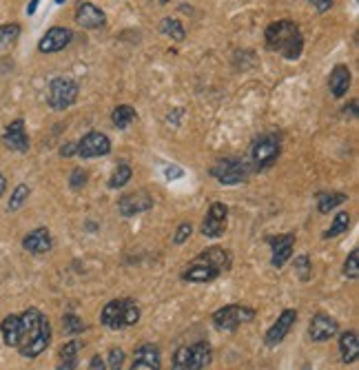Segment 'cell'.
Returning <instances> with one entry per match:
<instances>
[{
    "mask_svg": "<svg viewBox=\"0 0 359 370\" xmlns=\"http://www.w3.org/2000/svg\"><path fill=\"white\" fill-rule=\"evenodd\" d=\"M135 109L129 107V105H120V107H115L113 113H111V118H113V124L118 126V129H126L133 120H135Z\"/></svg>",
    "mask_w": 359,
    "mask_h": 370,
    "instance_id": "26",
    "label": "cell"
},
{
    "mask_svg": "<svg viewBox=\"0 0 359 370\" xmlns=\"http://www.w3.org/2000/svg\"><path fill=\"white\" fill-rule=\"evenodd\" d=\"M266 244L273 249V260L271 264L275 269H281L291 258H293V244H295V235L284 233V235H275V237H266Z\"/></svg>",
    "mask_w": 359,
    "mask_h": 370,
    "instance_id": "14",
    "label": "cell"
},
{
    "mask_svg": "<svg viewBox=\"0 0 359 370\" xmlns=\"http://www.w3.org/2000/svg\"><path fill=\"white\" fill-rule=\"evenodd\" d=\"M344 275L349 277V279H357L359 277V251L357 249H353L349 258H346V262H344Z\"/></svg>",
    "mask_w": 359,
    "mask_h": 370,
    "instance_id": "33",
    "label": "cell"
},
{
    "mask_svg": "<svg viewBox=\"0 0 359 370\" xmlns=\"http://www.w3.org/2000/svg\"><path fill=\"white\" fill-rule=\"evenodd\" d=\"M38 5H41V0H31V3L27 5V16H34V14H36Z\"/></svg>",
    "mask_w": 359,
    "mask_h": 370,
    "instance_id": "44",
    "label": "cell"
},
{
    "mask_svg": "<svg viewBox=\"0 0 359 370\" xmlns=\"http://www.w3.org/2000/svg\"><path fill=\"white\" fill-rule=\"evenodd\" d=\"M3 142L7 149L16 151V153H27L29 151V135L24 131V120L16 118L14 122L7 124V129L3 133Z\"/></svg>",
    "mask_w": 359,
    "mask_h": 370,
    "instance_id": "11",
    "label": "cell"
},
{
    "mask_svg": "<svg viewBox=\"0 0 359 370\" xmlns=\"http://www.w3.org/2000/svg\"><path fill=\"white\" fill-rule=\"evenodd\" d=\"M51 341V324L38 309H27L16 322V350L22 357H38Z\"/></svg>",
    "mask_w": 359,
    "mask_h": 370,
    "instance_id": "1",
    "label": "cell"
},
{
    "mask_svg": "<svg viewBox=\"0 0 359 370\" xmlns=\"http://www.w3.org/2000/svg\"><path fill=\"white\" fill-rule=\"evenodd\" d=\"M60 156L62 158H71V156H78V142H69L60 149Z\"/></svg>",
    "mask_w": 359,
    "mask_h": 370,
    "instance_id": "40",
    "label": "cell"
},
{
    "mask_svg": "<svg viewBox=\"0 0 359 370\" xmlns=\"http://www.w3.org/2000/svg\"><path fill=\"white\" fill-rule=\"evenodd\" d=\"M164 175L169 177V180H173V177H182L184 171H182V169H177V167H166V169H164Z\"/></svg>",
    "mask_w": 359,
    "mask_h": 370,
    "instance_id": "42",
    "label": "cell"
},
{
    "mask_svg": "<svg viewBox=\"0 0 359 370\" xmlns=\"http://www.w3.org/2000/svg\"><path fill=\"white\" fill-rule=\"evenodd\" d=\"M56 370H75V364H65V362H60V366Z\"/></svg>",
    "mask_w": 359,
    "mask_h": 370,
    "instance_id": "46",
    "label": "cell"
},
{
    "mask_svg": "<svg viewBox=\"0 0 359 370\" xmlns=\"http://www.w3.org/2000/svg\"><path fill=\"white\" fill-rule=\"evenodd\" d=\"M87 180H89V173H87L85 169H73V173H71V177H69V186H71L73 191H80V188H85Z\"/></svg>",
    "mask_w": 359,
    "mask_h": 370,
    "instance_id": "37",
    "label": "cell"
},
{
    "mask_svg": "<svg viewBox=\"0 0 359 370\" xmlns=\"http://www.w3.org/2000/svg\"><path fill=\"white\" fill-rule=\"evenodd\" d=\"M279 151H281V142H279V135L277 133H266V135L258 138L253 142V147H251V162H253V167L258 169V171L268 169L279 158Z\"/></svg>",
    "mask_w": 359,
    "mask_h": 370,
    "instance_id": "4",
    "label": "cell"
},
{
    "mask_svg": "<svg viewBox=\"0 0 359 370\" xmlns=\"http://www.w3.org/2000/svg\"><path fill=\"white\" fill-rule=\"evenodd\" d=\"M266 45L286 60H298L304 51V36L293 20H277L266 27Z\"/></svg>",
    "mask_w": 359,
    "mask_h": 370,
    "instance_id": "2",
    "label": "cell"
},
{
    "mask_svg": "<svg viewBox=\"0 0 359 370\" xmlns=\"http://www.w3.org/2000/svg\"><path fill=\"white\" fill-rule=\"evenodd\" d=\"M339 355L344 364H355L359 357V341L355 330H346L339 337Z\"/></svg>",
    "mask_w": 359,
    "mask_h": 370,
    "instance_id": "22",
    "label": "cell"
},
{
    "mask_svg": "<svg viewBox=\"0 0 359 370\" xmlns=\"http://www.w3.org/2000/svg\"><path fill=\"white\" fill-rule=\"evenodd\" d=\"M295 275H298L302 282H311L313 277V264L309 255H298L295 258Z\"/></svg>",
    "mask_w": 359,
    "mask_h": 370,
    "instance_id": "30",
    "label": "cell"
},
{
    "mask_svg": "<svg viewBox=\"0 0 359 370\" xmlns=\"http://www.w3.org/2000/svg\"><path fill=\"white\" fill-rule=\"evenodd\" d=\"M160 31L164 36H169L173 43H182L184 40V36H186V29H184V24L175 20V18H164L160 22Z\"/></svg>",
    "mask_w": 359,
    "mask_h": 370,
    "instance_id": "25",
    "label": "cell"
},
{
    "mask_svg": "<svg viewBox=\"0 0 359 370\" xmlns=\"http://www.w3.org/2000/svg\"><path fill=\"white\" fill-rule=\"evenodd\" d=\"M51 246H54V239H51V233L47 228H36V231L24 235L22 239V249L34 255H45L51 251Z\"/></svg>",
    "mask_w": 359,
    "mask_h": 370,
    "instance_id": "19",
    "label": "cell"
},
{
    "mask_svg": "<svg viewBox=\"0 0 359 370\" xmlns=\"http://www.w3.org/2000/svg\"><path fill=\"white\" fill-rule=\"evenodd\" d=\"M189 346H180L173 355V366L171 370H191L189 368Z\"/></svg>",
    "mask_w": 359,
    "mask_h": 370,
    "instance_id": "35",
    "label": "cell"
},
{
    "mask_svg": "<svg viewBox=\"0 0 359 370\" xmlns=\"http://www.w3.org/2000/svg\"><path fill=\"white\" fill-rule=\"evenodd\" d=\"M78 353H80V343L67 341L65 346L60 348V360L65 364H78Z\"/></svg>",
    "mask_w": 359,
    "mask_h": 370,
    "instance_id": "34",
    "label": "cell"
},
{
    "mask_svg": "<svg viewBox=\"0 0 359 370\" xmlns=\"http://www.w3.org/2000/svg\"><path fill=\"white\" fill-rule=\"evenodd\" d=\"M337 322L328 317L326 313H317L313 320H311V326H309V335L313 341H328L330 337L337 335Z\"/></svg>",
    "mask_w": 359,
    "mask_h": 370,
    "instance_id": "18",
    "label": "cell"
},
{
    "mask_svg": "<svg viewBox=\"0 0 359 370\" xmlns=\"http://www.w3.org/2000/svg\"><path fill=\"white\" fill-rule=\"evenodd\" d=\"M131 175H133V171H131L129 164H118V167H115V171H113V175L109 177V188L124 186L126 182L131 180Z\"/></svg>",
    "mask_w": 359,
    "mask_h": 370,
    "instance_id": "29",
    "label": "cell"
},
{
    "mask_svg": "<svg viewBox=\"0 0 359 370\" xmlns=\"http://www.w3.org/2000/svg\"><path fill=\"white\" fill-rule=\"evenodd\" d=\"M200 258H204L207 262H211L220 273H224V271L230 269V253L224 251V249H220V246H211V249H207V251H202Z\"/></svg>",
    "mask_w": 359,
    "mask_h": 370,
    "instance_id": "23",
    "label": "cell"
},
{
    "mask_svg": "<svg viewBox=\"0 0 359 370\" xmlns=\"http://www.w3.org/2000/svg\"><path fill=\"white\" fill-rule=\"evenodd\" d=\"M351 228V215L346 213V211H342V213H337L335 215V220H332V224H330V228L324 233V239H330V237H337V235H342V233H346Z\"/></svg>",
    "mask_w": 359,
    "mask_h": 370,
    "instance_id": "27",
    "label": "cell"
},
{
    "mask_svg": "<svg viewBox=\"0 0 359 370\" xmlns=\"http://www.w3.org/2000/svg\"><path fill=\"white\" fill-rule=\"evenodd\" d=\"M20 36V24L11 22V24H0V51L3 49H9L18 40Z\"/></svg>",
    "mask_w": 359,
    "mask_h": 370,
    "instance_id": "28",
    "label": "cell"
},
{
    "mask_svg": "<svg viewBox=\"0 0 359 370\" xmlns=\"http://www.w3.org/2000/svg\"><path fill=\"white\" fill-rule=\"evenodd\" d=\"M75 22H78L80 27H85V29H100V27H105L107 16L98 5L80 3L78 7H75Z\"/></svg>",
    "mask_w": 359,
    "mask_h": 370,
    "instance_id": "15",
    "label": "cell"
},
{
    "mask_svg": "<svg viewBox=\"0 0 359 370\" xmlns=\"http://www.w3.org/2000/svg\"><path fill=\"white\" fill-rule=\"evenodd\" d=\"M253 320H255V311L251 306L230 304V306H222V309H217L213 313V324L220 330H235L240 324L253 322Z\"/></svg>",
    "mask_w": 359,
    "mask_h": 370,
    "instance_id": "6",
    "label": "cell"
},
{
    "mask_svg": "<svg viewBox=\"0 0 359 370\" xmlns=\"http://www.w3.org/2000/svg\"><path fill=\"white\" fill-rule=\"evenodd\" d=\"M226 218H228V209L226 204L222 202H213L209 211H207V218L202 222V235H207L211 239L224 235L226 231Z\"/></svg>",
    "mask_w": 359,
    "mask_h": 370,
    "instance_id": "8",
    "label": "cell"
},
{
    "mask_svg": "<svg viewBox=\"0 0 359 370\" xmlns=\"http://www.w3.org/2000/svg\"><path fill=\"white\" fill-rule=\"evenodd\" d=\"M211 175L220 184L230 186V184H240V182L247 180V177H249V167L237 158H224L211 169Z\"/></svg>",
    "mask_w": 359,
    "mask_h": 370,
    "instance_id": "7",
    "label": "cell"
},
{
    "mask_svg": "<svg viewBox=\"0 0 359 370\" xmlns=\"http://www.w3.org/2000/svg\"><path fill=\"white\" fill-rule=\"evenodd\" d=\"M328 87H330L332 98H344L346 94H349V89H351V69L346 65H337L335 69L330 71Z\"/></svg>",
    "mask_w": 359,
    "mask_h": 370,
    "instance_id": "20",
    "label": "cell"
},
{
    "mask_svg": "<svg viewBox=\"0 0 359 370\" xmlns=\"http://www.w3.org/2000/svg\"><path fill=\"white\" fill-rule=\"evenodd\" d=\"M344 116H346V118H357V100H353L351 107L344 109Z\"/></svg>",
    "mask_w": 359,
    "mask_h": 370,
    "instance_id": "43",
    "label": "cell"
},
{
    "mask_svg": "<svg viewBox=\"0 0 359 370\" xmlns=\"http://www.w3.org/2000/svg\"><path fill=\"white\" fill-rule=\"evenodd\" d=\"M160 3H162V5H164V3H171V0H160Z\"/></svg>",
    "mask_w": 359,
    "mask_h": 370,
    "instance_id": "48",
    "label": "cell"
},
{
    "mask_svg": "<svg viewBox=\"0 0 359 370\" xmlns=\"http://www.w3.org/2000/svg\"><path fill=\"white\" fill-rule=\"evenodd\" d=\"M122 366H124V350L122 348H111L109 360H107V368L109 370H122Z\"/></svg>",
    "mask_w": 359,
    "mask_h": 370,
    "instance_id": "36",
    "label": "cell"
},
{
    "mask_svg": "<svg viewBox=\"0 0 359 370\" xmlns=\"http://www.w3.org/2000/svg\"><path fill=\"white\" fill-rule=\"evenodd\" d=\"M67 3V0H56V5H65Z\"/></svg>",
    "mask_w": 359,
    "mask_h": 370,
    "instance_id": "47",
    "label": "cell"
},
{
    "mask_svg": "<svg viewBox=\"0 0 359 370\" xmlns=\"http://www.w3.org/2000/svg\"><path fill=\"white\" fill-rule=\"evenodd\" d=\"M295 322H298V311H295V309L281 311L279 317H277V322H275L271 328H268V333H266V346H277V343L288 335V330L295 326Z\"/></svg>",
    "mask_w": 359,
    "mask_h": 370,
    "instance_id": "13",
    "label": "cell"
},
{
    "mask_svg": "<svg viewBox=\"0 0 359 370\" xmlns=\"http://www.w3.org/2000/svg\"><path fill=\"white\" fill-rule=\"evenodd\" d=\"M349 200L346 193H335V191H330V193H319L317 195V211L319 213H330L332 209H337L339 204H344Z\"/></svg>",
    "mask_w": 359,
    "mask_h": 370,
    "instance_id": "24",
    "label": "cell"
},
{
    "mask_svg": "<svg viewBox=\"0 0 359 370\" xmlns=\"http://www.w3.org/2000/svg\"><path fill=\"white\" fill-rule=\"evenodd\" d=\"M162 362H160V350L156 343H142L138 346L133 353V364L129 370H160Z\"/></svg>",
    "mask_w": 359,
    "mask_h": 370,
    "instance_id": "17",
    "label": "cell"
},
{
    "mask_svg": "<svg viewBox=\"0 0 359 370\" xmlns=\"http://www.w3.org/2000/svg\"><path fill=\"white\" fill-rule=\"evenodd\" d=\"M5 188H7V180H5V175L0 173V198H3V193H5Z\"/></svg>",
    "mask_w": 359,
    "mask_h": 370,
    "instance_id": "45",
    "label": "cell"
},
{
    "mask_svg": "<svg viewBox=\"0 0 359 370\" xmlns=\"http://www.w3.org/2000/svg\"><path fill=\"white\" fill-rule=\"evenodd\" d=\"M186 355H189V368L191 370H204L213 360L209 341H198V343H193V346H189Z\"/></svg>",
    "mask_w": 359,
    "mask_h": 370,
    "instance_id": "21",
    "label": "cell"
},
{
    "mask_svg": "<svg viewBox=\"0 0 359 370\" xmlns=\"http://www.w3.org/2000/svg\"><path fill=\"white\" fill-rule=\"evenodd\" d=\"M109 151H111V140L100 131H89L78 142V156L87 160L102 158V156H107Z\"/></svg>",
    "mask_w": 359,
    "mask_h": 370,
    "instance_id": "9",
    "label": "cell"
},
{
    "mask_svg": "<svg viewBox=\"0 0 359 370\" xmlns=\"http://www.w3.org/2000/svg\"><path fill=\"white\" fill-rule=\"evenodd\" d=\"M85 328H87L85 322L80 320V317H75L73 313H67L65 317H62V330H65L67 335H78Z\"/></svg>",
    "mask_w": 359,
    "mask_h": 370,
    "instance_id": "31",
    "label": "cell"
},
{
    "mask_svg": "<svg viewBox=\"0 0 359 370\" xmlns=\"http://www.w3.org/2000/svg\"><path fill=\"white\" fill-rule=\"evenodd\" d=\"M191 233H193V226H191V222H182V224L177 226L173 242H175V244H184V242L191 237Z\"/></svg>",
    "mask_w": 359,
    "mask_h": 370,
    "instance_id": "38",
    "label": "cell"
},
{
    "mask_svg": "<svg viewBox=\"0 0 359 370\" xmlns=\"http://www.w3.org/2000/svg\"><path fill=\"white\" fill-rule=\"evenodd\" d=\"M78 82L71 80V78H54L49 84V96H47V102L51 109L56 111H65L69 109L75 100H78Z\"/></svg>",
    "mask_w": 359,
    "mask_h": 370,
    "instance_id": "5",
    "label": "cell"
},
{
    "mask_svg": "<svg viewBox=\"0 0 359 370\" xmlns=\"http://www.w3.org/2000/svg\"><path fill=\"white\" fill-rule=\"evenodd\" d=\"M153 204L156 202H153V198L147 193V191H133V193H126L120 198L118 211L122 218H135V215L153 209Z\"/></svg>",
    "mask_w": 359,
    "mask_h": 370,
    "instance_id": "10",
    "label": "cell"
},
{
    "mask_svg": "<svg viewBox=\"0 0 359 370\" xmlns=\"http://www.w3.org/2000/svg\"><path fill=\"white\" fill-rule=\"evenodd\" d=\"M73 40V31L67 27H51L38 43V49L43 54H56V51H62L69 43Z\"/></svg>",
    "mask_w": 359,
    "mask_h": 370,
    "instance_id": "12",
    "label": "cell"
},
{
    "mask_svg": "<svg viewBox=\"0 0 359 370\" xmlns=\"http://www.w3.org/2000/svg\"><path fill=\"white\" fill-rule=\"evenodd\" d=\"M309 3L319 11V14H326V11H330V7H332V0H309Z\"/></svg>",
    "mask_w": 359,
    "mask_h": 370,
    "instance_id": "39",
    "label": "cell"
},
{
    "mask_svg": "<svg viewBox=\"0 0 359 370\" xmlns=\"http://www.w3.org/2000/svg\"><path fill=\"white\" fill-rule=\"evenodd\" d=\"M89 370H109V368H107V362L102 360L100 355H96L91 360V364H89Z\"/></svg>",
    "mask_w": 359,
    "mask_h": 370,
    "instance_id": "41",
    "label": "cell"
},
{
    "mask_svg": "<svg viewBox=\"0 0 359 370\" xmlns=\"http://www.w3.org/2000/svg\"><path fill=\"white\" fill-rule=\"evenodd\" d=\"M27 198H29V186L27 184H18L16 188H14V193H11V200H9V211H18L24 202H27Z\"/></svg>",
    "mask_w": 359,
    "mask_h": 370,
    "instance_id": "32",
    "label": "cell"
},
{
    "mask_svg": "<svg viewBox=\"0 0 359 370\" xmlns=\"http://www.w3.org/2000/svg\"><path fill=\"white\" fill-rule=\"evenodd\" d=\"M102 326L111 330H122L126 326H135L140 322V306L133 299H113L109 302L100 315Z\"/></svg>",
    "mask_w": 359,
    "mask_h": 370,
    "instance_id": "3",
    "label": "cell"
},
{
    "mask_svg": "<svg viewBox=\"0 0 359 370\" xmlns=\"http://www.w3.org/2000/svg\"><path fill=\"white\" fill-rule=\"evenodd\" d=\"M222 273L215 269L211 262H207L204 258H196V262L189 266V269L182 273V277L186 282H193V284H207V282H213L215 277H220Z\"/></svg>",
    "mask_w": 359,
    "mask_h": 370,
    "instance_id": "16",
    "label": "cell"
}]
</instances>
